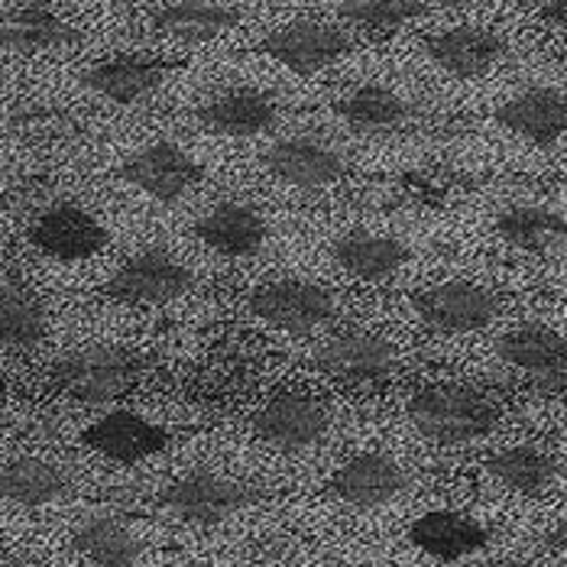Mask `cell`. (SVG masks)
<instances>
[{
  "mask_svg": "<svg viewBox=\"0 0 567 567\" xmlns=\"http://www.w3.org/2000/svg\"><path fill=\"white\" fill-rule=\"evenodd\" d=\"M3 212H7V195L0 192V215H3Z\"/></svg>",
  "mask_w": 567,
  "mask_h": 567,
  "instance_id": "obj_36",
  "label": "cell"
},
{
  "mask_svg": "<svg viewBox=\"0 0 567 567\" xmlns=\"http://www.w3.org/2000/svg\"><path fill=\"white\" fill-rule=\"evenodd\" d=\"M331 262L357 282H386L412 262V250L390 230H344L331 244Z\"/></svg>",
  "mask_w": 567,
  "mask_h": 567,
  "instance_id": "obj_18",
  "label": "cell"
},
{
  "mask_svg": "<svg viewBox=\"0 0 567 567\" xmlns=\"http://www.w3.org/2000/svg\"><path fill=\"white\" fill-rule=\"evenodd\" d=\"M166 75H169V62L146 59V55H114L87 65L82 72V85L114 104H136L153 91H159Z\"/></svg>",
  "mask_w": 567,
  "mask_h": 567,
  "instance_id": "obj_21",
  "label": "cell"
},
{
  "mask_svg": "<svg viewBox=\"0 0 567 567\" xmlns=\"http://www.w3.org/2000/svg\"><path fill=\"white\" fill-rule=\"evenodd\" d=\"M538 20L548 23L551 30L567 33V0H542L538 3Z\"/></svg>",
  "mask_w": 567,
  "mask_h": 567,
  "instance_id": "obj_32",
  "label": "cell"
},
{
  "mask_svg": "<svg viewBox=\"0 0 567 567\" xmlns=\"http://www.w3.org/2000/svg\"><path fill=\"white\" fill-rule=\"evenodd\" d=\"M499 360L545 395L567 393V338L548 324H523L499 338Z\"/></svg>",
  "mask_w": 567,
  "mask_h": 567,
  "instance_id": "obj_10",
  "label": "cell"
},
{
  "mask_svg": "<svg viewBox=\"0 0 567 567\" xmlns=\"http://www.w3.org/2000/svg\"><path fill=\"white\" fill-rule=\"evenodd\" d=\"M409 311L432 334H474L499 315V296L471 279H444L412 296Z\"/></svg>",
  "mask_w": 567,
  "mask_h": 567,
  "instance_id": "obj_5",
  "label": "cell"
},
{
  "mask_svg": "<svg viewBox=\"0 0 567 567\" xmlns=\"http://www.w3.org/2000/svg\"><path fill=\"white\" fill-rule=\"evenodd\" d=\"M405 415L419 435L441 447H457L493 435L503 419L499 405L489 395L464 383L422 386L409 399Z\"/></svg>",
  "mask_w": 567,
  "mask_h": 567,
  "instance_id": "obj_1",
  "label": "cell"
},
{
  "mask_svg": "<svg viewBox=\"0 0 567 567\" xmlns=\"http://www.w3.org/2000/svg\"><path fill=\"white\" fill-rule=\"evenodd\" d=\"M192 286L195 272L188 262L163 247H146L121 262L104 289L127 306H169L185 299Z\"/></svg>",
  "mask_w": 567,
  "mask_h": 567,
  "instance_id": "obj_6",
  "label": "cell"
},
{
  "mask_svg": "<svg viewBox=\"0 0 567 567\" xmlns=\"http://www.w3.org/2000/svg\"><path fill=\"white\" fill-rule=\"evenodd\" d=\"M72 489L69 474L43 457H13L0 464V499L23 506V509H40L65 499Z\"/></svg>",
  "mask_w": 567,
  "mask_h": 567,
  "instance_id": "obj_25",
  "label": "cell"
},
{
  "mask_svg": "<svg viewBox=\"0 0 567 567\" xmlns=\"http://www.w3.org/2000/svg\"><path fill=\"white\" fill-rule=\"evenodd\" d=\"M353 49V40L341 27L324 23V20H292L279 30H272L269 37H262L260 52L269 55L272 62H279L282 69L296 72V75H318L324 69H331L334 62H341Z\"/></svg>",
  "mask_w": 567,
  "mask_h": 567,
  "instance_id": "obj_11",
  "label": "cell"
},
{
  "mask_svg": "<svg viewBox=\"0 0 567 567\" xmlns=\"http://www.w3.org/2000/svg\"><path fill=\"white\" fill-rule=\"evenodd\" d=\"M409 486V477L402 471V464L383 454V451H363L344 461L334 477L328 483L331 496L341 499L344 506L353 509H380L390 506L393 499L402 496V489Z\"/></svg>",
  "mask_w": 567,
  "mask_h": 567,
  "instance_id": "obj_15",
  "label": "cell"
},
{
  "mask_svg": "<svg viewBox=\"0 0 567 567\" xmlns=\"http://www.w3.org/2000/svg\"><path fill=\"white\" fill-rule=\"evenodd\" d=\"M143 360L124 348H91L79 350L65 360H59L49 373L52 386L75 402H114L131 393L140 383Z\"/></svg>",
  "mask_w": 567,
  "mask_h": 567,
  "instance_id": "obj_2",
  "label": "cell"
},
{
  "mask_svg": "<svg viewBox=\"0 0 567 567\" xmlns=\"http://www.w3.org/2000/svg\"><path fill=\"white\" fill-rule=\"evenodd\" d=\"M82 441L94 454H101L114 464H140V461L156 457L169 444V432L136 412L114 409V412H104L101 419H94L82 432Z\"/></svg>",
  "mask_w": 567,
  "mask_h": 567,
  "instance_id": "obj_16",
  "label": "cell"
},
{
  "mask_svg": "<svg viewBox=\"0 0 567 567\" xmlns=\"http://www.w3.org/2000/svg\"><path fill=\"white\" fill-rule=\"evenodd\" d=\"M496 237L523 254H548L567 244V215L545 205H509L493 220Z\"/></svg>",
  "mask_w": 567,
  "mask_h": 567,
  "instance_id": "obj_26",
  "label": "cell"
},
{
  "mask_svg": "<svg viewBox=\"0 0 567 567\" xmlns=\"http://www.w3.org/2000/svg\"><path fill=\"white\" fill-rule=\"evenodd\" d=\"M409 542L437 561H461L486 548L489 532L477 519L451 513V509H435L419 516L409 525Z\"/></svg>",
  "mask_w": 567,
  "mask_h": 567,
  "instance_id": "obj_23",
  "label": "cell"
},
{
  "mask_svg": "<svg viewBox=\"0 0 567 567\" xmlns=\"http://www.w3.org/2000/svg\"><path fill=\"white\" fill-rule=\"evenodd\" d=\"M250 425L266 447H276L282 454H299L328 435L331 415L321 399L299 393V390H286V393L269 395L257 409Z\"/></svg>",
  "mask_w": 567,
  "mask_h": 567,
  "instance_id": "obj_9",
  "label": "cell"
},
{
  "mask_svg": "<svg viewBox=\"0 0 567 567\" xmlns=\"http://www.w3.org/2000/svg\"><path fill=\"white\" fill-rule=\"evenodd\" d=\"M198 127L218 136H260L279 121V101L262 87H234L195 111Z\"/></svg>",
  "mask_w": 567,
  "mask_h": 567,
  "instance_id": "obj_19",
  "label": "cell"
},
{
  "mask_svg": "<svg viewBox=\"0 0 567 567\" xmlns=\"http://www.w3.org/2000/svg\"><path fill=\"white\" fill-rule=\"evenodd\" d=\"M240 10L220 0H169L153 17V33L175 43H212L224 33L237 30Z\"/></svg>",
  "mask_w": 567,
  "mask_h": 567,
  "instance_id": "obj_22",
  "label": "cell"
},
{
  "mask_svg": "<svg viewBox=\"0 0 567 567\" xmlns=\"http://www.w3.org/2000/svg\"><path fill=\"white\" fill-rule=\"evenodd\" d=\"M262 169L289 188L318 192L348 175V156L315 136H282L262 153Z\"/></svg>",
  "mask_w": 567,
  "mask_h": 567,
  "instance_id": "obj_13",
  "label": "cell"
},
{
  "mask_svg": "<svg viewBox=\"0 0 567 567\" xmlns=\"http://www.w3.org/2000/svg\"><path fill=\"white\" fill-rule=\"evenodd\" d=\"M260 503V489L215 471H192L159 493V506L188 525H220Z\"/></svg>",
  "mask_w": 567,
  "mask_h": 567,
  "instance_id": "obj_4",
  "label": "cell"
},
{
  "mask_svg": "<svg viewBox=\"0 0 567 567\" xmlns=\"http://www.w3.org/2000/svg\"><path fill=\"white\" fill-rule=\"evenodd\" d=\"M422 0H338V17L363 33H395L405 23L425 17Z\"/></svg>",
  "mask_w": 567,
  "mask_h": 567,
  "instance_id": "obj_31",
  "label": "cell"
},
{
  "mask_svg": "<svg viewBox=\"0 0 567 567\" xmlns=\"http://www.w3.org/2000/svg\"><path fill=\"white\" fill-rule=\"evenodd\" d=\"M486 567H538V565H532V561H516V558H503V561H493V565H486Z\"/></svg>",
  "mask_w": 567,
  "mask_h": 567,
  "instance_id": "obj_34",
  "label": "cell"
},
{
  "mask_svg": "<svg viewBox=\"0 0 567 567\" xmlns=\"http://www.w3.org/2000/svg\"><path fill=\"white\" fill-rule=\"evenodd\" d=\"M121 178L159 205H175L205 182V166L173 140H156L124 159Z\"/></svg>",
  "mask_w": 567,
  "mask_h": 567,
  "instance_id": "obj_8",
  "label": "cell"
},
{
  "mask_svg": "<svg viewBox=\"0 0 567 567\" xmlns=\"http://www.w3.org/2000/svg\"><path fill=\"white\" fill-rule=\"evenodd\" d=\"M104 3H114V7H133V3H140V0H104Z\"/></svg>",
  "mask_w": 567,
  "mask_h": 567,
  "instance_id": "obj_35",
  "label": "cell"
},
{
  "mask_svg": "<svg viewBox=\"0 0 567 567\" xmlns=\"http://www.w3.org/2000/svg\"><path fill=\"white\" fill-rule=\"evenodd\" d=\"M334 114L357 131H395L412 121L415 104L386 85H360L334 101Z\"/></svg>",
  "mask_w": 567,
  "mask_h": 567,
  "instance_id": "obj_27",
  "label": "cell"
},
{
  "mask_svg": "<svg viewBox=\"0 0 567 567\" xmlns=\"http://www.w3.org/2000/svg\"><path fill=\"white\" fill-rule=\"evenodd\" d=\"M425 55L454 79H483L506 59V40L489 27H451L425 40Z\"/></svg>",
  "mask_w": 567,
  "mask_h": 567,
  "instance_id": "obj_17",
  "label": "cell"
},
{
  "mask_svg": "<svg viewBox=\"0 0 567 567\" xmlns=\"http://www.w3.org/2000/svg\"><path fill=\"white\" fill-rule=\"evenodd\" d=\"M545 545H548L551 551H558V555H565L567 558V516L565 519H558V523L545 532Z\"/></svg>",
  "mask_w": 567,
  "mask_h": 567,
  "instance_id": "obj_33",
  "label": "cell"
},
{
  "mask_svg": "<svg viewBox=\"0 0 567 567\" xmlns=\"http://www.w3.org/2000/svg\"><path fill=\"white\" fill-rule=\"evenodd\" d=\"M79 40V30L45 3H23L0 17V49L17 55L52 52Z\"/></svg>",
  "mask_w": 567,
  "mask_h": 567,
  "instance_id": "obj_24",
  "label": "cell"
},
{
  "mask_svg": "<svg viewBox=\"0 0 567 567\" xmlns=\"http://www.w3.org/2000/svg\"><path fill=\"white\" fill-rule=\"evenodd\" d=\"M496 124L535 146L567 140V94L558 87H525L496 107Z\"/></svg>",
  "mask_w": 567,
  "mask_h": 567,
  "instance_id": "obj_20",
  "label": "cell"
},
{
  "mask_svg": "<svg viewBox=\"0 0 567 567\" xmlns=\"http://www.w3.org/2000/svg\"><path fill=\"white\" fill-rule=\"evenodd\" d=\"M247 308L262 324L286 334H311L338 318V296L315 279H272L250 292Z\"/></svg>",
  "mask_w": 567,
  "mask_h": 567,
  "instance_id": "obj_3",
  "label": "cell"
},
{
  "mask_svg": "<svg viewBox=\"0 0 567 567\" xmlns=\"http://www.w3.org/2000/svg\"><path fill=\"white\" fill-rule=\"evenodd\" d=\"M486 474L513 493L538 496L558 477V461L538 444H513L486 457Z\"/></svg>",
  "mask_w": 567,
  "mask_h": 567,
  "instance_id": "obj_28",
  "label": "cell"
},
{
  "mask_svg": "<svg viewBox=\"0 0 567 567\" xmlns=\"http://www.w3.org/2000/svg\"><path fill=\"white\" fill-rule=\"evenodd\" d=\"M72 548L94 567H133L140 561V542L127 525L114 519H91L72 535Z\"/></svg>",
  "mask_w": 567,
  "mask_h": 567,
  "instance_id": "obj_30",
  "label": "cell"
},
{
  "mask_svg": "<svg viewBox=\"0 0 567 567\" xmlns=\"http://www.w3.org/2000/svg\"><path fill=\"white\" fill-rule=\"evenodd\" d=\"M30 244L45 260L87 262L107 247V227L75 202H55L37 215Z\"/></svg>",
  "mask_w": 567,
  "mask_h": 567,
  "instance_id": "obj_12",
  "label": "cell"
},
{
  "mask_svg": "<svg viewBox=\"0 0 567 567\" xmlns=\"http://www.w3.org/2000/svg\"><path fill=\"white\" fill-rule=\"evenodd\" d=\"M195 240L220 260H254L272 237L269 220L247 202H218L192 224Z\"/></svg>",
  "mask_w": 567,
  "mask_h": 567,
  "instance_id": "obj_14",
  "label": "cell"
},
{
  "mask_svg": "<svg viewBox=\"0 0 567 567\" xmlns=\"http://www.w3.org/2000/svg\"><path fill=\"white\" fill-rule=\"evenodd\" d=\"M49 331V311L23 286H0V348H37Z\"/></svg>",
  "mask_w": 567,
  "mask_h": 567,
  "instance_id": "obj_29",
  "label": "cell"
},
{
  "mask_svg": "<svg viewBox=\"0 0 567 567\" xmlns=\"http://www.w3.org/2000/svg\"><path fill=\"white\" fill-rule=\"evenodd\" d=\"M315 367L348 386H377L393 380L399 370V348L386 334L341 331L324 338L315 350Z\"/></svg>",
  "mask_w": 567,
  "mask_h": 567,
  "instance_id": "obj_7",
  "label": "cell"
}]
</instances>
